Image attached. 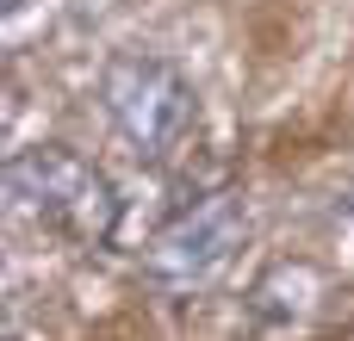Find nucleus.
Instances as JSON below:
<instances>
[{
	"instance_id": "obj_1",
	"label": "nucleus",
	"mask_w": 354,
	"mask_h": 341,
	"mask_svg": "<svg viewBox=\"0 0 354 341\" xmlns=\"http://www.w3.org/2000/svg\"><path fill=\"white\" fill-rule=\"evenodd\" d=\"M6 199L50 236H68L81 249H106L118 236V186L106 168L62 143H31L6 162Z\"/></svg>"
},
{
	"instance_id": "obj_2",
	"label": "nucleus",
	"mask_w": 354,
	"mask_h": 341,
	"mask_svg": "<svg viewBox=\"0 0 354 341\" xmlns=\"http://www.w3.org/2000/svg\"><path fill=\"white\" fill-rule=\"evenodd\" d=\"M249 230H255L249 199L236 186H218V193H205L199 205L174 211L156 230V242L143 249V280L162 298H199V292H212L230 273V261L243 255Z\"/></svg>"
},
{
	"instance_id": "obj_3",
	"label": "nucleus",
	"mask_w": 354,
	"mask_h": 341,
	"mask_svg": "<svg viewBox=\"0 0 354 341\" xmlns=\"http://www.w3.org/2000/svg\"><path fill=\"white\" fill-rule=\"evenodd\" d=\"M100 99H106V118L112 130L143 155V162H168L187 137H193V87L174 62L149 56V50H118L106 56L100 68Z\"/></svg>"
},
{
	"instance_id": "obj_4",
	"label": "nucleus",
	"mask_w": 354,
	"mask_h": 341,
	"mask_svg": "<svg viewBox=\"0 0 354 341\" xmlns=\"http://www.w3.org/2000/svg\"><path fill=\"white\" fill-rule=\"evenodd\" d=\"M317 298H324L317 261H274V267L249 286L243 311H249V323H261V329H292V323H305V317L317 311Z\"/></svg>"
},
{
	"instance_id": "obj_5",
	"label": "nucleus",
	"mask_w": 354,
	"mask_h": 341,
	"mask_svg": "<svg viewBox=\"0 0 354 341\" xmlns=\"http://www.w3.org/2000/svg\"><path fill=\"white\" fill-rule=\"evenodd\" d=\"M0 6H6V12H19V6H25V0H0Z\"/></svg>"
}]
</instances>
